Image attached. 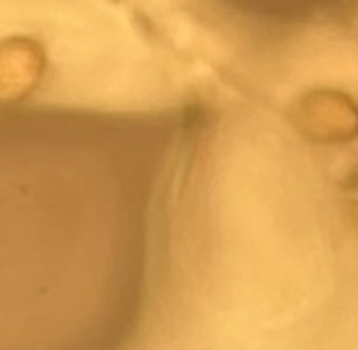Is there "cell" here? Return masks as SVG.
Returning a JSON list of instances; mask_svg holds the SVG:
<instances>
[{"label": "cell", "mask_w": 358, "mask_h": 350, "mask_svg": "<svg viewBox=\"0 0 358 350\" xmlns=\"http://www.w3.org/2000/svg\"><path fill=\"white\" fill-rule=\"evenodd\" d=\"M145 319L94 182L55 150L0 138V350H135Z\"/></svg>", "instance_id": "obj_1"}]
</instances>
